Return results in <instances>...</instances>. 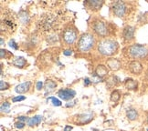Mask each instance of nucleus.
Returning <instances> with one entry per match:
<instances>
[{
	"mask_svg": "<svg viewBox=\"0 0 148 131\" xmlns=\"http://www.w3.org/2000/svg\"><path fill=\"white\" fill-rule=\"evenodd\" d=\"M48 99H50L51 101H52V104H53V106H55V107H60V106H61V102H60V100H59L58 98H54V96H51V98H48Z\"/></svg>",
	"mask_w": 148,
	"mask_h": 131,
	"instance_id": "obj_22",
	"label": "nucleus"
},
{
	"mask_svg": "<svg viewBox=\"0 0 148 131\" xmlns=\"http://www.w3.org/2000/svg\"><path fill=\"white\" fill-rule=\"evenodd\" d=\"M57 86V84L52 80H47L46 84H45V88H46V92H50L52 91Z\"/></svg>",
	"mask_w": 148,
	"mask_h": 131,
	"instance_id": "obj_18",
	"label": "nucleus"
},
{
	"mask_svg": "<svg viewBox=\"0 0 148 131\" xmlns=\"http://www.w3.org/2000/svg\"><path fill=\"white\" fill-rule=\"evenodd\" d=\"M131 72H133L134 74H139L143 70V67H142V65L139 63L138 61H133L132 63L129 66Z\"/></svg>",
	"mask_w": 148,
	"mask_h": 131,
	"instance_id": "obj_10",
	"label": "nucleus"
},
{
	"mask_svg": "<svg viewBox=\"0 0 148 131\" xmlns=\"http://www.w3.org/2000/svg\"><path fill=\"white\" fill-rule=\"evenodd\" d=\"M126 115H127V117L130 119V120H134V119L137 118V117H138V113H137V111H136L135 109H130L127 110Z\"/></svg>",
	"mask_w": 148,
	"mask_h": 131,
	"instance_id": "obj_16",
	"label": "nucleus"
},
{
	"mask_svg": "<svg viewBox=\"0 0 148 131\" xmlns=\"http://www.w3.org/2000/svg\"><path fill=\"white\" fill-rule=\"evenodd\" d=\"M62 38H63V41L67 45H71L75 42L77 39V32L74 28L69 27L67 29L64 30L63 34H62Z\"/></svg>",
	"mask_w": 148,
	"mask_h": 131,
	"instance_id": "obj_4",
	"label": "nucleus"
},
{
	"mask_svg": "<svg viewBox=\"0 0 148 131\" xmlns=\"http://www.w3.org/2000/svg\"><path fill=\"white\" fill-rule=\"evenodd\" d=\"M107 66L109 67L112 70H118L121 67V62L115 58H110L107 60Z\"/></svg>",
	"mask_w": 148,
	"mask_h": 131,
	"instance_id": "obj_9",
	"label": "nucleus"
},
{
	"mask_svg": "<svg viewBox=\"0 0 148 131\" xmlns=\"http://www.w3.org/2000/svg\"><path fill=\"white\" fill-rule=\"evenodd\" d=\"M90 82H92V81H90V79L88 77L84 79V85H85V86H89V85L90 84Z\"/></svg>",
	"mask_w": 148,
	"mask_h": 131,
	"instance_id": "obj_30",
	"label": "nucleus"
},
{
	"mask_svg": "<svg viewBox=\"0 0 148 131\" xmlns=\"http://www.w3.org/2000/svg\"><path fill=\"white\" fill-rule=\"evenodd\" d=\"M63 54H64L65 56H71V55L72 54V51H71V50H70V49H67V50H65V51H64Z\"/></svg>",
	"mask_w": 148,
	"mask_h": 131,
	"instance_id": "obj_29",
	"label": "nucleus"
},
{
	"mask_svg": "<svg viewBox=\"0 0 148 131\" xmlns=\"http://www.w3.org/2000/svg\"><path fill=\"white\" fill-rule=\"evenodd\" d=\"M42 87H43V82L38 81V82L37 83V88H38V90H40V89L42 88Z\"/></svg>",
	"mask_w": 148,
	"mask_h": 131,
	"instance_id": "obj_28",
	"label": "nucleus"
},
{
	"mask_svg": "<svg viewBox=\"0 0 148 131\" xmlns=\"http://www.w3.org/2000/svg\"><path fill=\"white\" fill-rule=\"evenodd\" d=\"M76 95V92L72 89H60L59 92H58V96L59 98H60L61 99L63 100H71L72 99L74 96Z\"/></svg>",
	"mask_w": 148,
	"mask_h": 131,
	"instance_id": "obj_7",
	"label": "nucleus"
},
{
	"mask_svg": "<svg viewBox=\"0 0 148 131\" xmlns=\"http://www.w3.org/2000/svg\"><path fill=\"white\" fill-rule=\"evenodd\" d=\"M4 44V40H3V38L1 37V45H3Z\"/></svg>",
	"mask_w": 148,
	"mask_h": 131,
	"instance_id": "obj_33",
	"label": "nucleus"
},
{
	"mask_svg": "<svg viewBox=\"0 0 148 131\" xmlns=\"http://www.w3.org/2000/svg\"><path fill=\"white\" fill-rule=\"evenodd\" d=\"M112 11H113V14H114L115 16H119V18H122V16H123L125 14L126 7H125L124 3H123L121 1H118V2H115L114 4H113Z\"/></svg>",
	"mask_w": 148,
	"mask_h": 131,
	"instance_id": "obj_6",
	"label": "nucleus"
},
{
	"mask_svg": "<svg viewBox=\"0 0 148 131\" xmlns=\"http://www.w3.org/2000/svg\"><path fill=\"white\" fill-rule=\"evenodd\" d=\"M147 131H148V128H147Z\"/></svg>",
	"mask_w": 148,
	"mask_h": 131,
	"instance_id": "obj_35",
	"label": "nucleus"
},
{
	"mask_svg": "<svg viewBox=\"0 0 148 131\" xmlns=\"http://www.w3.org/2000/svg\"><path fill=\"white\" fill-rule=\"evenodd\" d=\"M71 129H72V128L71 126H66L64 128V131H71Z\"/></svg>",
	"mask_w": 148,
	"mask_h": 131,
	"instance_id": "obj_32",
	"label": "nucleus"
},
{
	"mask_svg": "<svg viewBox=\"0 0 148 131\" xmlns=\"http://www.w3.org/2000/svg\"><path fill=\"white\" fill-rule=\"evenodd\" d=\"M15 126L18 128H23L25 127V123L24 122H18V123L15 124Z\"/></svg>",
	"mask_w": 148,
	"mask_h": 131,
	"instance_id": "obj_26",
	"label": "nucleus"
},
{
	"mask_svg": "<svg viewBox=\"0 0 148 131\" xmlns=\"http://www.w3.org/2000/svg\"><path fill=\"white\" fill-rule=\"evenodd\" d=\"M95 73H96V75H97L99 77H104V76L107 75L108 69L106 68V67L102 66V65H99L97 67V68H96Z\"/></svg>",
	"mask_w": 148,
	"mask_h": 131,
	"instance_id": "obj_13",
	"label": "nucleus"
},
{
	"mask_svg": "<svg viewBox=\"0 0 148 131\" xmlns=\"http://www.w3.org/2000/svg\"><path fill=\"white\" fill-rule=\"evenodd\" d=\"M9 45H10L11 48H13L14 49H18V47L16 45V43L15 42L14 39H12V40H10V41H9Z\"/></svg>",
	"mask_w": 148,
	"mask_h": 131,
	"instance_id": "obj_25",
	"label": "nucleus"
},
{
	"mask_svg": "<svg viewBox=\"0 0 148 131\" xmlns=\"http://www.w3.org/2000/svg\"><path fill=\"white\" fill-rule=\"evenodd\" d=\"M27 63V61L24 58H22V56H18V58H16L14 60H13V65L18 67H23Z\"/></svg>",
	"mask_w": 148,
	"mask_h": 131,
	"instance_id": "obj_15",
	"label": "nucleus"
},
{
	"mask_svg": "<svg viewBox=\"0 0 148 131\" xmlns=\"http://www.w3.org/2000/svg\"><path fill=\"white\" fill-rule=\"evenodd\" d=\"M26 98L23 96H16V98H12V101L13 102H18V101H22V100H25Z\"/></svg>",
	"mask_w": 148,
	"mask_h": 131,
	"instance_id": "obj_24",
	"label": "nucleus"
},
{
	"mask_svg": "<svg viewBox=\"0 0 148 131\" xmlns=\"http://www.w3.org/2000/svg\"><path fill=\"white\" fill-rule=\"evenodd\" d=\"M94 43H95V40L92 34L85 33L83 35H82V37L79 39L78 48L81 52H86V51L93 48Z\"/></svg>",
	"mask_w": 148,
	"mask_h": 131,
	"instance_id": "obj_2",
	"label": "nucleus"
},
{
	"mask_svg": "<svg viewBox=\"0 0 148 131\" xmlns=\"http://www.w3.org/2000/svg\"><path fill=\"white\" fill-rule=\"evenodd\" d=\"M125 87L128 89H135L137 88V82L133 80V79H126V81H125Z\"/></svg>",
	"mask_w": 148,
	"mask_h": 131,
	"instance_id": "obj_17",
	"label": "nucleus"
},
{
	"mask_svg": "<svg viewBox=\"0 0 148 131\" xmlns=\"http://www.w3.org/2000/svg\"><path fill=\"white\" fill-rule=\"evenodd\" d=\"M102 1H98V0H94V1H88L87 4L90 8H99L102 5Z\"/></svg>",
	"mask_w": 148,
	"mask_h": 131,
	"instance_id": "obj_19",
	"label": "nucleus"
},
{
	"mask_svg": "<svg viewBox=\"0 0 148 131\" xmlns=\"http://www.w3.org/2000/svg\"><path fill=\"white\" fill-rule=\"evenodd\" d=\"M18 120L20 121V122H24V121H27L28 120V118L27 117H18Z\"/></svg>",
	"mask_w": 148,
	"mask_h": 131,
	"instance_id": "obj_27",
	"label": "nucleus"
},
{
	"mask_svg": "<svg viewBox=\"0 0 148 131\" xmlns=\"http://www.w3.org/2000/svg\"><path fill=\"white\" fill-rule=\"evenodd\" d=\"M119 98H120V94H119V92L118 91H114V92H112V95H111V99H112V101H117Z\"/></svg>",
	"mask_w": 148,
	"mask_h": 131,
	"instance_id": "obj_21",
	"label": "nucleus"
},
{
	"mask_svg": "<svg viewBox=\"0 0 148 131\" xmlns=\"http://www.w3.org/2000/svg\"><path fill=\"white\" fill-rule=\"evenodd\" d=\"M42 119H43L42 116L37 115V116L33 117L28 118V120L27 122V125L29 127H34V126H38V125L42 121Z\"/></svg>",
	"mask_w": 148,
	"mask_h": 131,
	"instance_id": "obj_11",
	"label": "nucleus"
},
{
	"mask_svg": "<svg viewBox=\"0 0 148 131\" xmlns=\"http://www.w3.org/2000/svg\"><path fill=\"white\" fill-rule=\"evenodd\" d=\"M92 28H93V31L97 34L98 36H101V37H105L108 33L105 23L102 21H100V20H96L93 23Z\"/></svg>",
	"mask_w": 148,
	"mask_h": 131,
	"instance_id": "obj_5",
	"label": "nucleus"
},
{
	"mask_svg": "<svg viewBox=\"0 0 148 131\" xmlns=\"http://www.w3.org/2000/svg\"><path fill=\"white\" fill-rule=\"evenodd\" d=\"M8 84L4 82L3 80L0 81V88H1V90H4V89H8Z\"/></svg>",
	"mask_w": 148,
	"mask_h": 131,
	"instance_id": "obj_23",
	"label": "nucleus"
},
{
	"mask_svg": "<svg viewBox=\"0 0 148 131\" xmlns=\"http://www.w3.org/2000/svg\"><path fill=\"white\" fill-rule=\"evenodd\" d=\"M0 52H1V53H0V58H4V55H5V52H8V51H5L4 49H1V50H0Z\"/></svg>",
	"mask_w": 148,
	"mask_h": 131,
	"instance_id": "obj_31",
	"label": "nucleus"
},
{
	"mask_svg": "<svg viewBox=\"0 0 148 131\" xmlns=\"http://www.w3.org/2000/svg\"><path fill=\"white\" fill-rule=\"evenodd\" d=\"M147 77H148V73H147Z\"/></svg>",
	"mask_w": 148,
	"mask_h": 131,
	"instance_id": "obj_34",
	"label": "nucleus"
},
{
	"mask_svg": "<svg viewBox=\"0 0 148 131\" xmlns=\"http://www.w3.org/2000/svg\"><path fill=\"white\" fill-rule=\"evenodd\" d=\"M134 27H132V26H127L124 29V32H123L124 38L126 39V40H131V39L134 37Z\"/></svg>",
	"mask_w": 148,
	"mask_h": 131,
	"instance_id": "obj_12",
	"label": "nucleus"
},
{
	"mask_svg": "<svg viewBox=\"0 0 148 131\" xmlns=\"http://www.w3.org/2000/svg\"><path fill=\"white\" fill-rule=\"evenodd\" d=\"M5 25V26L7 28H9L10 30H13V28L15 26V22L12 18H5L3 21H2V26Z\"/></svg>",
	"mask_w": 148,
	"mask_h": 131,
	"instance_id": "obj_14",
	"label": "nucleus"
},
{
	"mask_svg": "<svg viewBox=\"0 0 148 131\" xmlns=\"http://www.w3.org/2000/svg\"><path fill=\"white\" fill-rule=\"evenodd\" d=\"M30 85H31L30 82H24L22 84H19L18 86L16 87L15 91L16 93H19V94L20 93H25V92H27V91H28V89H29Z\"/></svg>",
	"mask_w": 148,
	"mask_h": 131,
	"instance_id": "obj_8",
	"label": "nucleus"
},
{
	"mask_svg": "<svg viewBox=\"0 0 148 131\" xmlns=\"http://www.w3.org/2000/svg\"><path fill=\"white\" fill-rule=\"evenodd\" d=\"M129 54L134 58H142L148 55V49L145 45H134L129 48Z\"/></svg>",
	"mask_w": 148,
	"mask_h": 131,
	"instance_id": "obj_3",
	"label": "nucleus"
},
{
	"mask_svg": "<svg viewBox=\"0 0 148 131\" xmlns=\"http://www.w3.org/2000/svg\"><path fill=\"white\" fill-rule=\"evenodd\" d=\"M118 48V45L115 41L110 40V39H104L101 40L98 45V51L104 56H111L116 52Z\"/></svg>",
	"mask_w": 148,
	"mask_h": 131,
	"instance_id": "obj_1",
	"label": "nucleus"
},
{
	"mask_svg": "<svg viewBox=\"0 0 148 131\" xmlns=\"http://www.w3.org/2000/svg\"><path fill=\"white\" fill-rule=\"evenodd\" d=\"M2 113H8L10 110V104L8 102H4V103L1 105V107H0Z\"/></svg>",
	"mask_w": 148,
	"mask_h": 131,
	"instance_id": "obj_20",
	"label": "nucleus"
}]
</instances>
